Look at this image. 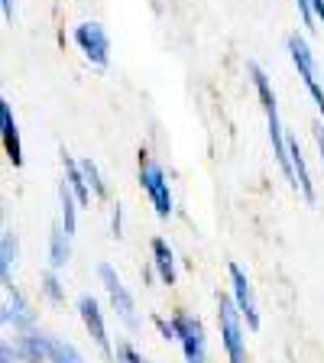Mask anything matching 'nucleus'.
Segmentation results:
<instances>
[{
	"mask_svg": "<svg viewBox=\"0 0 324 363\" xmlns=\"http://www.w3.org/2000/svg\"><path fill=\"white\" fill-rule=\"evenodd\" d=\"M101 282H104V289H107V295H111V305H113V311L123 318V325L127 328H136V315H133V298H130V292H127V286L121 282V276L111 269V266H101Z\"/></svg>",
	"mask_w": 324,
	"mask_h": 363,
	"instance_id": "obj_7",
	"label": "nucleus"
},
{
	"mask_svg": "<svg viewBox=\"0 0 324 363\" xmlns=\"http://www.w3.org/2000/svg\"><path fill=\"white\" fill-rule=\"evenodd\" d=\"M289 162H292V175H295V185L302 189L305 201L315 204V189H311V175H308V166H305V156L298 150V140L289 136Z\"/></svg>",
	"mask_w": 324,
	"mask_h": 363,
	"instance_id": "obj_11",
	"label": "nucleus"
},
{
	"mask_svg": "<svg viewBox=\"0 0 324 363\" xmlns=\"http://www.w3.org/2000/svg\"><path fill=\"white\" fill-rule=\"evenodd\" d=\"M140 182H143V189L150 191L152 204H156V214L159 218H169L172 214V195H169V182L166 175H162V169L152 162V159H146V152L140 156Z\"/></svg>",
	"mask_w": 324,
	"mask_h": 363,
	"instance_id": "obj_4",
	"label": "nucleus"
},
{
	"mask_svg": "<svg viewBox=\"0 0 324 363\" xmlns=\"http://www.w3.org/2000/svg\"><path fill=\"white\" fill-rule=\"evenodd\" d=\"M16 263V237L13 234H4L0 240V272H4V286L10 289V266Z\"/></svg>",
	"mask_w": 324,
	"mask_h": 363,
	"instance_id": "obj_19",
	"label": "nucleus"
},
{
	"mask_svg": "<svg viewBox=\"0 0 324 363\" xmlns=\"http://www.w3.org/2000/svg\"><path fill=\"white\" fill-rule=\"evenodd\" d=\"M218 318H220V337H224L230 363H243L247 360V350H243V328H240V308H237V302H230L227 295H220Z\"/></svg>",
	"mask_w": 324,
	"mask_h": 363,
	"instance_id": "obj_2",
	"label": "nucleus"
},
{
	"mask_svg": "<svg viewBox=\"0 0 324 363\" xmlns=\"http://www.w3.org/2000/svg\"><path fill=\"white\" fill-rule=\"evenodd\" d=\"M78 308H82V321H84V328H88V334L94 337V344L101 347V354L111 357V340H107V328H104V318H101V311H98V302H94L91 295H84L82 302H78Z\"/></svg>",
	"mask_w": 324,
	"mask_h": 363,
	"instance_id": "obj_9",
	"label": "nucleus"
},
{
	"mask_svg": "<svg viewBox=\"0 0 324 363\" xmlns=\"http://www.w3.org/2000/svg\"><path fill=\"white\" fill-rule=\"evenodd\" d=\"M20 354L26 357V363L49 360V337H43V334H36V331H26L20 337Z\"/></svg>",
	"mask_w": 324,
	"mask_h": 363,
	"instance_id": "obj_13",
	"label": "nucleus"
},
{
	"mask_svg": "<svg viewBox=\"0 0 324 363\" xmlns=\"http://www.w3.org/2000/svg\"><path fill=\"white\" fill-rule=\"evenodd\" d=\"M289 52H292V62L295 68H298V75L305 78V88H308V94L315 98L318 111L324 113V88L318 84V68H315V55H311L308 43H305L298 33L295 36H289Z\"/></svg>",
	"mask_w": 324,
	"mask_h": 363,
	"instance_id": "obj_3",
	"label": "nucleus"
},
{
	"mask_svg": "<svg viewBox=\"0 0 324 363\" xmlns=\"http://www.w3.org/2000/svg\"><path fill=\"white\" fill-rule=\"evenodd\" d=\"M45 292H49V298H52V302H62V289H59V279H55L52 272L45 276Z\"/></svg>",
	"mask_w": 324,
	"mask_h": 363,
	"instance_id": "obj_21",
	"label": "nucleus"
},
{
	"mask_svg": "<svg viewBox=\"0 0 324 363\" xmlns=\"http://www.w3.org/2000/svg\"><path fill=\"white\" fill-rule=\"evenodd\" d=\"M311 130H315V140H318V150H321V162H324V127H321V123H315V127H311Z\"/></svg>",
	"mask_w": 324,
	"mask_h": 363,
	"instance_id": "obj_24",
	"label": "nucleus"
},
{
	"mask_svg": "<svg viewBox=\"0 0 324 363\" xmlns=\"http://www.w3.org/2000/svg\"><path fill=\"white\" fill-rule=\"evenodd\" d=\"M65 159V172H68V185H72V191H75V198L82 204H88L91 201V191H88V182H84V172H82V166H75L68 156H62Z\"/></svg>",
	"mask_w": 324,
	"mask_h": 363,
	"instance_id": "obj_17",
	"label": "nucleus"
},
{
	"mask_svg": "<svg viewBox=\"0 0 324 363\" xmlns=\"http://www.w3.org/2000/svg\"><path fill=\"white\" fill-rule=\"evenodd\" d=\"M10 292V302H7V308H4V321H13V328H20V331H33V311L26 308V302H23V295L16 292L13 286L7 289Z\"/></svg>",
	"mask_w": 324,
	"mask_h": 363,
	"instance_id": "obj_12",
	"label": "nucleus"
},
{
	"mask_svg": "<svg viewBox=\"0 0 324 363\" xmlns=\"http://www.w3.org/2000/svg\"><path fill=\"white\" fill-rule=\"evenodd\" d=\"M49 363H84V357L78 354L68 340L49 337Z\"/></svg>",
	"mask_w": 324,
	"mask_h": 363,
	"instance_id": "obj_16",
	"label": "nucleus"
},
{
	"mask_svg": "<svg viewBox=\"0 0 324 363\" xmlns=\"http://www.w3.org/2000/svg\"><path fill=\"white\" fill-rule=\"evenodd\" d=\"M4 4V16H7V23H13V0H0Z\"/></svg>",
	"mask_w": 324,
	"mask_h": 363,
	"instance_id": "obj_25",
	"label": "nucleus"
},
{
	"mask_svg": "<svg viewBox=\"0 0 324 363\" xmlns=\"http://www.w3.org/2000/svg\"><path fill=\"white\" fill-rule=\"evenodd\" d=\"M230 279H234V298H237V308L240 315L247 318V325L257 331L259 328V311H257V298H253V289H250L247 276H243L240 266H230Z\"/></svg>",
	"mask_w": 324,
	"mask_h": 363,
	"instance_id": "obj_8",
	"label": "nucleus"
},
{
	"mask_svg": "<svg viewBox=\"0 0 324 363\" xmlns=\"http://www.w3.org/2000/svg\"><path fill=\"white\" fill-rule=\"evenodd\" d=\"M250 75H253V84L259 91V101L266 107V121H269V140H272V156L279 159L282 172L289 175V182L295 185V175H292V162H289V136H282V123H279V107H276V94L269 88V78L259 72V65L250 62Z\"/></svg>",
	"mask_w": 324,
	"mask_h": 363,
	"instance_id": "obj_1",
	"label": "nucleus"
},
{
	"mask_svg": "<svg viewBox=\"0 0 324 363\" xmlns=\"http://www.w3.org/2000/svg\"><path fill=\"white\" fill-rule=\"evenodd\" d=\"M311 10H315L318 20H324V0H311Z\"/></svg>",
	"mask_w": 324,
	"mask_h": 363,
	"instance_id": "obj_26",
	"label": "nucleus"
},
{
	"mask_svg": "<svg viewBox=\"0 0 324 363\" xmlns=\"http://www.w3.org/2000/svg\"><path fill=\"white\" fill-rule=\"evenodd\" d=\"M152 257H156V269H159V276H162V282H166V286H172V282H175V259H172L169 243L156 237V240H152Z\"/></svg>",
	"mask_w": 324,
	"mask_h": 363,
	"instance_id": "obj_14",
	"label": "nucleus"
},
{
	"mask_svg": "<svg viewBox=\"0 0 324 363\" xmlns=\"http://www.w3.org/2000/svg\"><path fill=\"white\" fill-rule=\"evenodd\" d=\"M298 7H302V13H305V26H311V23H315V10H311V0H298Z\"/></svg>",
	"mask_w": 324,
	"mask_h": 363,
	"instance_id": "obj_23",
	"label": "nucleus"
},
{
	"mask_svg": "<svg viewBox=\"0 0 324 363\" xmlns=\"http://www.w3.org/2000/svg\"><path fill=\"white\" fill-rule=\"evenodd\" d=\"M75 43L82 45V52L88 55L94 65L104 68L107 59H111V43H107V33L101 23H82L75 30Z\"/></svg>",
	"mask_w": 324,
	"mask_h": 363,
	"instance_id": "obj_6",
	"label": "nucleus"
},
{
	"mask_svg": "<svg viewBox=\"0 0 324 363\" xmlns=\"http://www.w3.org/2000/svg\"><path fill=\"white\" fill-rule=\"evenodd\" d=\"M117 363H127V360H123V357H121V360H117Z\"/></svg>",
	"mask_w": 324,
	"mask_h": 363,
	"instance_id": "obj_27",
	"label": "nucleus"
},
{
	"mask_svg": "<svg viewBox=\"0 0 324 363\" xmlns=\"http://www.w3.org/2000/svg\"><path fill=\"white\" fill-rule=\"evenodd\" d=\"M59 204H62V227L65 234H75V198H72V185H59Z\"/></svg>",
	"mask_w": 324,
	"mask_h": 363,
	"instance_id": "obj_18",
	"label": "nucleus"
},
{
	"mask_svg": "<svg viewBox=\"0 0 324 363\" xmlns=\"http://www.w3.org/2000/svg\"><path fill=\"white\" fill-rule=\"evenodd\" d=\"M49 263H52V269H62V266L68 263V234H65V227L55 224L52 227V243H49Z\"/></svg>",
	"mask_w": 324,
	"mask_h": 363,
	"instance_id": "obj_15",
	"label": "nucleus"
},
{
	"mask_svg": "<svg viewBox=\"0 0 324 363\" xmlns=\"http://www.w3.org/2000/svg\"><path fill=\"white\" fill-rule=\"evenodd\" d=\"M0 133H4V150L13 166H23V146H20V130H16L13 111L7 101H0Z\"/></svg>",
	"mask_w": 324,
	"mask_h": 363,
	"instance_id": "obj_10",
	"label": "nucleus"
},
{
	"mask_svg": "<svg viewBox=\"0 0 324 363\" xmlns=\"http://www.w3.org/2000/svg\"><path fill=\"white\" fill-rule=\"evenodd\" d=\"M82 172H84V182H88L91 189H94V195H98V198H104V182H101L98 166H94L91 159H84V162H82Z\"/></svg>",
	"mask_w": 324,
	"mask_h": 363,
	"instance_id": "obj_20",
	"label": "nucleus"
},
{
	"mask_svg": "<svg viewBox=\"0 0 324 363\" xmlns=\"http://www.w3.org/2000/svg\"><path fill=\"white\" fill-rule=\"evenodd\" d=\"M121 357H123V360H127V363H146L143 357H140L133 347H130V344H123V347H121Z\"/></svg>",
	"mask_w": 324,
	"mask_h": 363,
	"instance_id": "obj_22",
	"label": "nucleus"
},
{
	"mask_svg": "<svg viewBox=\"0 0 324 363\" xmlns=\"http://www.w3.org/2000/svg\"><path fill=\"white\" fill-rule=\"evenodd\" d=\"M175 328V340H181V350H185V360L189 363H204L208 360V347H204V328L198 318L179 315L172 321Z\"/></svg>",
	"mask_w": 324,
	"mask_h": 363,
	"instance_id": "obj_5",
	"label": "nucleus"
}]
</instances>
